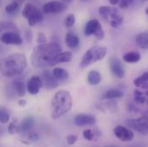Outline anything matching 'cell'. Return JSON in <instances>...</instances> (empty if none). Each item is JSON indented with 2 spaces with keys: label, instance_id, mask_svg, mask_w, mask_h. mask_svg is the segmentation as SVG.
Segmentation results:
<instances>
[{
  "label": "cell",
  "instance_id": "6da1fadb",
  "mask_svg": "<svg viewBox=\"0 0 148 147\" xmlns=\"http://www.w3.org/2000/svg\"><path fill=\"white\" fill-rule=\"evenodd\" d=\"M60 52L61 47L57 42L39 44L31 53V63L36 68H46L50 66L52 60Z\"/></svg>",
  "mask_w": 148,
  "mask_h": 147
},
{
  "label": "cell",
  "instance_id": "7a4b0ae2",
  "mask_svg": "<svg viewBox=\"0 0 148 147\" xmlns=\"http://www.w3.org/2000/svg\"><path fill=\"white\" fill-rule=\"evenodd\" d=\"M27 67L26 57L20 53H11L0 60V72L6 77H19Z\"/></svg>",
  "mask_w": 148,
  "mask_h": 147
},
{
  "label": "cell",
  "instance_id": "3957f363",
  "mask_svg": "<svg viewBox=\"0 0 148 147\" xmlns=\"http://www.w3.org/2000/svg\"><path fill=\"white\" fill-rule=\"evenodd\" d=\"M73 100L71 94L66 90L58 91L52 101L51 116L53 120H57L71 110Z\"/></svg>",
  "mask_w": 148,
  "mask_h": 147
},
{
  "label": "cell",
  "instance_id": "277c9868",
  "mask_svg": "<svg viewBox=\"0 0 148 147\" xmlns=\"http://www.w3.org/2000/svg\"><path fill=\"white\" fill-rule=\"evenodd\" d=\"M107 53V48L105 46H95L88 49L82 57L79 64L80 68H86L91 64L102 60Z\"/></svg>",
  "mask_w": 148,
  "mask_h": 147
},
{
  "label": "cell",
  "instance_id": "5b68a950",
  "mask_svg": "<svg viewBox=\"0 0 148 147\" xmlns=\"http://www.w3.org/2000/svg\"><path fill=\"white\" fill-rule=\"evenodd\" d=\"M23 16L27 19L29 25L33 27L37 23L42 22L43 20V14L42 12L37 8L36 5L32 3H26L22 11Z\"/></svg>",
  "mask_w": 148,
  "mask_h": 147
},
{
  "label": "cell",
  "instance_id": "8992f818",
  "mask_svg": "<svg viewBox=\"0 0 148 147\" xmlns=\"http://www.w3.org/2000/svg\"><path fill=\"white\" fill-rule=\"evenodd\" d=\"M126 125L138 133L147 135L148 134V109L143 112L142 115L139 119H130L126 120Z\"/></svg>",
  "mask_w": 148,
  "mask_h": 147
},
{
  "label": "cell",
  "instance_id": "52a82bcc",
  "mask_svg": "<svg viewBox=\"0 0 148 147\" xmlns=\"http://www.w3.org/2000/svg\"><path fill=\"white\" fill-rule=\"evenodd\" d=\"M84 35L86 36H94L98 40H103L105 36L103 27L100 22L97 19H91L88 21L84 28Z\"/></svg>",
  "mask_w": 148,
  "mask_h": 147
},
{
  "label": "cell",
  "instance_id": "ba28073f",
  "mask_svg": "<svg viewBox=\"0 0 148 147\" xmlns=\"http://www.w3.org/2000/svg\"><path fill=\"white\" fill-rule=\"evenodd\" d=\"M67 9L66 3L59 1H50L42 6V12L44 14H58L65 11Z\"/></svg>",
  "mask_w": 148,
  "mask_h": 147
},
{
  "label": "cell",
  "instance_id": "9c48e42d",
  "mask_svg": "<svg viewBox=\"0 0 148 147\" xmlns=\"http://www.w3.org/2000/svg\"><path fill=\"white\" fill-rule=\"evenodd\" d=\"M0 41L5 45H20L23 43V38L16 31H8L0 36Z\"/></svg>",
  "mask_w": 148,
  "mask_h": 147
},
{
  "label": "cell",
  "instance_id": "30bf717a",
  "mask_svg": "<svg viewBox=\"0 0 148 147\" xmlns=\"http://www.w3.org/2000/svg\"><path fill=\"white\" fill-rule=\"evenodd\" d=\"M109 65L112 74L117 78H123L125 77V69L117 57H111L109 59Z\"/></svg>",
  "mask_w": 148,
  "mask_h": 147
},
{
  "label": "cell",
  "instance_id": "8fae6325",
  "mask_svg": "<svg viewBox=\"0 0 148 147\" xmlns=\"http://www.w3.org/2000/svg\"><path fill=\"white\" fill-rule=\"evenodd\" d=\"M114 135L121 141L123 142H128L131 141L134 137V134L133 133V131L129 128H127L123 126H117L114 129Z\"/></svg>",
  "mask_w": 148,
  "mask_h": 147
},
{
  "label": "cell",
  "instance_id": "7c38bea8",
  "mask_svg": "<svg viewBox=\"0 0 148 147\" xmlns=\"http://www.w3.org/2000/svg\"><path fill=\"white\" fill-rule=\"evenodd\" d=\"M43 85V82H42V79L37 76H32L29 80L28 81V83H27V90L29 91V94L31 95H36L39 93L40 88L42 87Z\"/></svg>",
  "mask_w": 148,
  "mask_h": 147
},
{
  "label": "cell",
  "instance_id": "4fadbf2b",
  "mask_svg": "<svg viewBox=\"0 0 148 147\" xmlns=\"http://www.w3.org/2000/svg\"><path fill=\"white\" fill-rule=\"evenodd\" d=\"M96 122H97L96 117L91 114L80 113V114H77L74 119V124L77 126H91V125H95Z\"/></svg>",
  "mask_w": 148,
  "mask_h": 147
},
{
  "label": "cell",
  "instance_id": "5bb4252c",
  "mask_svg": "<svg viewBox=\"0 0 148 147\" xmlns=\"http://www.w3.org/2000/svg\"><path fill=\"white\" fill-rule=\"evenodd\" d=\"M98 12H99L100 16L106 21H109V20L110 21L111 19L120 16L117 9L111 7V6H107V5L99 7Z\"/></svg>",
  "mask_w": 148,
  "mask_h": 147
},
{
  "label": "cell",
  "instance_id": "9a60e30c",
  "mask_svg": "<svg viewBox=\"0 0 148 147\" xmlns=\"http://www.w3.org/2000/svg\"><path fill=\"white\" fill-rule=\"evenodd\" d=\"M42 82L47 90H53L58 87L59 82L56 77L53 76V72L49 71H45L42 74Z\"/></svg>",
  "mask_w": 148,
  "mask_h": 147
},
{
  "label": "cell",
  "instance_id": "2e32d148",
  "mask_svg": "<svg viewBox=\"0 0 148 147\" xmlns=\"http://www.w3.org/2000/svg\"><path fill=\"white\" fill-rule=\"evenodd\" d=\"M72 58H73V54L71 52H62V53L60 52L52 60L50 66H56V65L60 64V63L69 62L72 60Z\"/></svg>",
  "mask_w": 148,
  "mask_h": 147
},
{
  "label": "cell",
  "instance_id": "e0dca14e",
  "mask_svg": "<svg viewBox=\"0 0 148 147\" xmlns=\"http://www.w3.org/2000/svg\"><path fill=\"white\" fill-rule=\"evenodd\" d=\"M35 124V120L32 116H28L23 120L19 125V132L23 133H27L31 131Z\"/></svg>",
  "mask_w": 148,
  "mask_h": 147
},
{
  "label": "cell",
  "instance_id": "ac0fdd59",
  "mask_svg": "<svg viewBox=\"0 0 148 147\" xmlns=\"http://www.w3.org/2000/svg\"><path fill=\"white\" fill-rule=\"evenodd\" d=\"M66 43L69 48L76 49L79 46L80 40H79V38L75 34L72 33V32H69L66 36Z\"/></svg>",
  "mask_w": 148,
  "mask_h": 147
},
{
  "label": "cell",
  "instance_id": "d6986e66",
  "mask_svg": "<svg viewBox=\"0 0 148 147\" xmlns=\"http://www.w3.org/2000/svg\"><path fill=\"white\" fill-rule=\"evenodd\" d=\"M12 88L19 97H23L26 94V87L23 82L16 80L12 83Z\"/></svg>",
  "mask_w": 148,
  "mask_h": 147
},
{
  "label": "cell",
  "instance_id": "ffe728a7",
  "mask_svg": "<svg viewBox=\"0 0 148 147\" xmlns=\"http://www.w3.org/2000/svg\"><path fill=\"white\" fill-rule=\"evenodd\" d=\"M134 84L136 87L141 88L143 90H148V72H145L140 77L135 78L134 80Z\"/></svg>",
  "mask_w": 148,
  "mask_h": 147
},
{
  "label": "cell",
  "instance_id": "44dd1931",
  "mask_svg": "<svg viewBox=\"0 0 148 147\" xmlns=\"http://www.w3.org/2000/svg\"><path fill=\"white\" fill-rule=\"evenodd\" d=\"M134 101L136 104H147L148 105V99L145 92L140 90H134Z\"/></svg>",
  "mask_w": 148,
  "mask_h": 147
},
{
  "label": "cell",
  "instance_id": "7402d4cb",
  "mask_svg": "<svg viewBox=\"0 0 148 147\" xmlns=\"http://www.w3.org/2000/svg\"><path fill=\"white\" fill-rule=\"evenodd\" d=\"M122 59L127 63H137L140 60L141 56L138 52H128L123 55Z\"/></svg>",
  "mask_w": 148,
  "mask_h": 147
},
{
  "label": "cell",
  "instance_id": "603a6c76",
  "mask_svg": "<svg viewBox=\"0 0 148 147\" xmlns=\"http://www.w3.org/2000/svg\"><path fill=\"white\" fill-rule=\"evenodd\" d=\"M137 45L143 49H148V32H142L136 36Z\"/></svg>",
  "mask_w": 148,
  "mask_h": 147
},
{
  "label": "cell",
  "instance_id": "cb8c5ba5",
  "mask_svg": "<svg viewBox=\"0 0 148 147\" xmlns=\"http://www.w3.org/2000/svg\"><path fill=\"white\" fill-rule=\"evenodd\" d=\"M123 96V92L120 90L117 89H110L103 96V99H116V98H121Z\"/></svg>",
  "mask_w": 148,
  "mask_h": 147
},
{
  "label": "cell",
  "instance_id": "d4e9b609",
  "mask_svg": "<svg viewBox=\"0 0 148 147\" xmlns=\"http://www.w3.org/2000/svg\"><path fill=\"white\" fill-rule=\"evenodd\" d=\"M102 77L97 71H91L88 74V82L90 85H97L101 83Z\"/></svg>",
  "mask_w": 148,
  "mask_h": 147
},
{
  "label": "cell",
  "instance_id": "484cf974",
  "mask_svg": "<svg viewBox=\"0 0 148 147\" xmlns=\"http://www.w3.org/2000/svg\"><path fill=\"white\" fill-rule=\"evenodd\" d=\"M53 76L56 77V79L58 81H64L66 80L69 77V73L67 72V71H66L63 68L60 67H56L53 69Z\"/></svg>",
  "mask_w": 148,
  "mask_h": 147
},
{
  "label": "cell",
  "instance_id": "4316f807",
  "mask_svg": "<svg viewBox=\"0 0 148 147\" xmlns=\"http://www.w3.org/2000/svg\"><path fill=\"white\" fill-rule=\"evenodd\" d=\"M10 119V114L9 110L3 107L0 106V123L2 124H6Z\"/></svg>",
  "mask_w": 148,
  "mask_h": 147
},
{
  "label": "cell",
  "instance_id": "83f0119b",
  "mask_svg": "<svg viewBox=\"0 0 148 147\" xmlns=\"http://www.w3.org/2000/svg\"><path fill=\"white\" fill-rule=\"evenodd\" d=\"M8 132L10 134H16V133H19V124L16 118H14L12 120V121L10 123V125L8 126Z\"/></svg>",
  "mask_w": 148,
  "mask_h": 147
},
{
  "label": "cell",
  "instance_id": "f1b7e54d",
  "mask_svg": "<svg viewBox=\"0 0 148 147\" xmlns=\"http://www.w3.org/2000/svg\"><path fill=\"white\" fill-rule=\"evenodd\" d=\"M19 9V3L16 1L11 2L5 6V12L7 14H14Z\"/></svg>",
  "mask_w": 148,
  "mask_h": 147
},
{
  "label": "cell",
  "instance_id": "f546056e",
  "mask_svg": "<svg viewBox=\"0 0 148 147\" xmlns=\"http://www.w3.org/2000/svg\"><path fill=\"white\" fill-rule=\"evenodd\" d=\"M27 135L25 136V139H26V141H24L23 143L25 144H30L32 142H36L39 139V136L36 133H31V132H29L26 133Z\"/></svg>",
  "mask_w": 148,
  "mask_h": 147
},
{
  "label": "cell",
  "instance_id": "4dcf8cb0",
  "mask_svg": "<svg viewBox=\"0 0 148 147\" xmlns=\"http://www.w3.org/2000/svg\"><path fill=\"white\" fill-rule=\"evenodd\" d=\"M123 23V17L121 16H118L110 20V25L112 28H118L120 27Z\"/></svg>",
  "mask_w": 148,
  "mask_h": 147
},
{
  "label": "cell",
  "instance_id": "1f68e13d",
  "mask_svg": "<svg viewBox=\"0 0 148 147\" xmlns=\"http://www.w3.org/2000/svg\"><path fill=\"white\" fill-rule=\"evenodd\" d=\"M75 16L73 14H69L67 15L66 18V21H65V24L67 28H71L73 27L75 23Z\"/></svg>",
  "mask_w": 148,
  "mask_h": 147
},
{
  "label": "cell",
  "instance_id": "d6a6232c",
  "mask_svg": "<svg viewBox=\"0 0 148 147\" xmlns=\"http://www.w3.org/2000/svg\"><path fill=\"white\" fill-rule=\"evenodd\" d=\"M2 28L10 31H16L17 32V28L16 27L15 24H13L10 22H5L2 23Z\"/></svg>",
  "mask_w": 148,
  "mask_h": 147
},
{
  "label": "cell",
  "instance_id": "836d02e7",
  "mask_svg": "<svg viewBox=\"0 0 148 147\" xmlns=\"http://www.w3.org/2000/svg\"><path fill=\"white\" fill-rule=\"evenodd\" d=\"M83 135H84V138L86 140H89V141L93 140L94 138H95V133H93V131L90 130V129L85 130V131L83 133Z\"/></svg>",
  "mask_w": 148,
  "mask_h": 147
},
{
  "label": "cell",
  "instance_id": "e575fe53",
  "mask_svg": "<svg viewBox=\"0 0 148 147\" xmlns=\"http://www.w3.org/2000/svg\"><path fill=\"white\" fill-rule=\"evenodd\" d=\"M134 0H120V2H119V7L121 9L126 10V9H127L134 3Z\"/></svg>",
  "mask_w": 148,
  "mask_h": 147
},
{
  "label": "cell",
  "instance_id": "d590c367",
  "mask_svg": "<svg viewBox=\"0 0 148 147\" xmlns=\"http://www.w3.org/2000/svg\"><path fill=\"white\" fill-rule=\"evenodd\" d=\"M37 42L39 44H44L47 42V37L45 36V35L42 32L38 33V37H37Z\"/></svg>",
  "mask_w": 148,
  "mask_h": 147
},
{
  "label": "cell",
  "instance_id": "8d00e7d4",
  "mask_svg": "<svg viewBox=\"0 0 148 147\" xmlns=\"http://www.w3.org/2000/svg\"><path fill=\"white\" fill-rule=\"evenodd\" d=\"M66 140H67V143L69 145H74L77 142V136L74 135V134L68 135L67 138H66Z\"/></svg>",
  "mask_w": 148,
  "mask_h": 147
},
{
  "label": "cell",
  "instance_id": "74e56055",
  "mask_svg": "<svg viewBox=\"0 0 148 147\" xmlns=\"http://www.w3.org/2000/svg\"><path fill=\"white\" fill-rule=\"evenodd\" d=\"M127 110L129 111V112H133V113H138L140 111V109H139V108L135 104L129 103L128 106H127Z\"/></svg>",
  "mask_w": 148,
  "mask_h": 147
},
{
  "label": "cell",
  "instance_id": "f35d334b",
  "mask_svg": "<svg viewBox=\"0 0 148 147\" xmlns=\"http://www.w3.org/2000/svg\"><path fill=\"white\" fill-rule=\"evenodd\" d=\"M18 104H19V106H21V107H25L26 104H27V102H26L25 100H23V99H20V100L18 101Z\"/></svg>",
  "mask_w": 148,
  "mask_h": 147
},
{
  "label": "cell",
  "instance_id": "ab89813d",
  "mask_svg": "<svg viewBox=\"0 0 148 147\" xmlns=\"http://www.w3.org/2000/svg\"><path fill=\"white\" fill-rule=\"evenodd\" d=\"M108 1L110 2L111 5H115L117 3H119V2H120V0H108Z\"/></svg>",
  "mask_w": 148,
  "mask_h": 147
},
{
  "label": "cell",
  "instance_id": "60d3db41",
  "mask_svg": "<svg viewBox=\"0 0 148 147\" xmlns=\"http://www.w3.org/2000/svg\"><path fill=\"white\" fill-rule=\"evenodd\" d=\"M73 0H61V2H63V3H71Z\"/></svg>",
  "mask_w": 148,
  "mask_h": 147
},
{
  "label": "cell",
  "instance_id": "b9f144b4",
  "mask_svg": "<svg viewBox=\"0 0 148 147\" xmlns=\"http://www.w3.org/2000/svg\"><path fill=\"white\" fill-rule=\"evenodd\" d=\"M146 14H147V15H148V7L147 8V9H146Z\"/></svg>",
  "mask_w": 148,
  "mask_h": 147
},
{
  "label": "cell",
  "instance_id": "7bdbcfd3",
  "mask_svg": "<svg viewBox=\"0 0 148 147\" xmlns=\"http://www.w3.org/2000/svg\"><path fill=\"white\" fill-rule=\"evenodd\" d=\"M2 133H3V131H2V129H1V127H0V136L2 135Z\"/></svg>",
  "mask_w": 148,
  "mask_h": 147
},
{
  "label": "cell",
  "instance_id": "ee69618b",
  "mask_svg": "<svg viewBox=\"0 0 148 147\" xmlns=\"http://www.w3.org/2000/svg\"><path fill=\"white\" fill-rule=\"evenodd\" d=\"M81 1H83V2H86V1H89V0H81Z\"/></svg>",
  "mask_w": 148,
  "mask_h": 147
},
{
  "label": "cell",
  "instance_id": "f6af8a7d",
  "mask_svg": "<svg viewBox=\"0 0 148 147\" xmlns=\"http://www.w3.org/2000/svg\"><path fill=\"white\" fill-rule=\"evenodd\" d=\"M1 28H2V27H1V26H0V32H1Z\"/></svg>",
  "mask_w": 148,
  "mask_h": 147
},
{
  "label": "cell",
  "instance_id": "bcb514c9",
  "mask_svg": "<svg viewBox=\"0 0 148 147\" xmlns=\"http://www.w3.org/2000/svg\"><path fill=\"white\" fill-rule=\"evenodd\" d=\"M141 1H148V0H141Z\"/></svg>",
  "mask_w": 148,
  "mask_h": 147
}]
</instances>
